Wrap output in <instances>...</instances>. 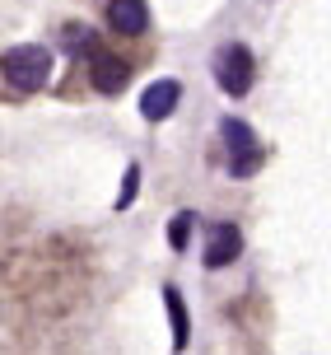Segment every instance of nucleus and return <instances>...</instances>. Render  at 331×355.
Instances as JSON below:
<instances>
[{
	"label": "nucleus",
	"mask_w": 331,
	"mask_h": 355,
	"mask_svg": "<svg viewBox=\"0 0 331 355\" xmlns=\"http://www.w3.org/2000/svg\"><path fill=\"white\" fill-rule=\"evenodd\" d=\"M224 145H229V173L233 178H252L257 168H262L266 150L257 145V136H252V126L243 122V117H224Z\"/></svg>",
	"instance_id": "obj_3"
},
{
	"label": "nucleus",
	"mask_w": 331,
	"mask_h": 355,
	"mask_svg": "<svg viewBox=\"0 0 331 355\" xmlns=\"http://www.w3.org/2000/svg\"><path fill=\"white\" fill-rule=\"evenodd\" d=\"M238 252H243V234H238V225H215V230H210V239H206L201 262L215 271V266H229Z\"/></svg>",
	"instance_id": "obj_5"
},
{
	"label": "nucleus",
	"mask_w": 331,
	"mask_h": 355,
	"mask_svg": "<svg viewBox=\"0 0 331 355\" xmlns=\"http://www.w3.org/2000/svg\"><path fill=\"white\" fill-rule=\"evenodd\" d=\"M89 80H93L98 94H117V89L131 80V66H126L122 56H112V52H93L89 56Z\"/></svg>",
	"instance_id": "obj_4"
},
{
	"label": "nucleus",
	"mask_w": 331,
	"mask_h": 355,
	"mask_svg": "<svg viewBox=\"0 0 331 355\" xmlns=\"http://www.w3.org/2000/svg\"><path fill=\"white\" fill-rule=\"evenodd\" d=\"M168 243H173V252H187V243H192V211L173 215V225H168Z\"/></svg>",
	"instance_id": "obj_9"
},
{
	"label": "nucleus",
	"mask_w": 331,
	"mask_h": 355,
	"mask_svg": "<svg viewBox=\"0 0 331 355\" xmlns=\"http://www.w3.org/2000/svg\"><path fill=\"white\" fill-rule=\"evenodd\" d=\"M52 52L47 47H37V42H19L5 52V85L15 89V94H33L52 80Z\"/></svg>",
	"instance_id": "obj_1"
},
{
	"label": "nucleus",
	"mask_w": 331,
	"mask_h": 355,
	"mask_svg": "<svg viewBox=\"0 0 331 355\" xmlns=\"http://www.w3.org/2000/svg\"><path fill=\"white\" fill-rule=\"evenodd\" d=\"M136 187H140V168L131 164V168H126V182H122V192H117V211H126V206L136 201Z\"/></svg>",
	"instance_id": "obj_10"
},
{
	"label": "nucleus",
	"mask_w": 331,
	"mask_h": 355,
	"mask_svg": "<svg viewBox=\"0 0 331 355\" xmlns=\"http://www.w3.org/2000/svg\"><path fill=\"white\" fill-rule=\"evenodd\" d=\"M210 71H215V85L224 89L229 98H243L247 89H252V52H247L243 42H224V47H215V61H210Z\"/></svg>",
	"instance_id": "obj_2"
},
{
	"label": "nucleus",
	"mask_w": 331,
	"mask_h": 355,
	"mask_svg": "<svg viewBox=\"0 0 331 355\" xmlns=\"http://www.w3.org/2000/svg\"><path fill=\"white\" fill-rule=\"evenodd\" d=\"M163 304H168V318H173V346L182 351L187 346V304H182V295H177L173 285L163 290Z\"/></svg>",
	"instance_id": "obj_8"
},
{
	"label": "nucleus",
	"mask_w": 331,
	"mask_h": 355,
	"mask_svg": "<svg viewBox=\"0 0 331 355\" xmlns=\"http://www.w3.org/2000/svg\"><path fill=\"white\" fill-rule=\"evenodd\" d=\"M177 98H182V85H177V80H154V85L140 94V117H145V122H163L177 107Z\"/></svg>",
	"instance_id": "obj_6"
},
{
	"label": "nucleus",
	"mask_w": 331,
	"mask_h": 355,
	"mask_svg": "<svg viewBox=\"0 0 331 355\" xmlns=\"http://www.w3.org/2000/svg\"><path fill=\"white\" fill-rule=\"evenodd\" d=\"M107 24L122 37H140L150 28V15H145V0H107Z\"/></svg>",
	"instance_id": "obj_7"
}]
</instances>
